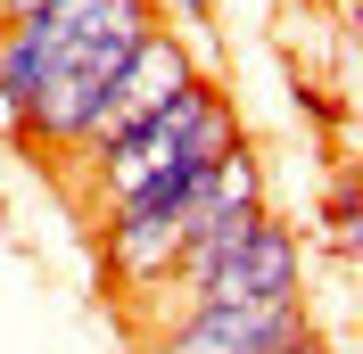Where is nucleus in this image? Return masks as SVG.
Returning a JSON list of instances; mask_svg holds the SVG:
<instances>
[{"label": "nucleus", "instance_id": "nucleus-1", "mask_svg": "<svg viewBox=\"0 0 363 354\" xmlns=\"http://www.w3.org/2000/svg\"><path fill=\"white\" fill-rule=\"evenodd\" d=\"M231 149H240V108H231L223 83L199 74L165 115H149L133 140H116V149L91 165V206L108 215V206L124 198V190H140L149 173H165V165H182V156H190V165H215V156H231Z\"/></svg>", "mask_w": 363, "mask_h": 354}, {"label": "nucleus", "instance_id": "nucleus-8", "mask_svg": "<svg viewBox=\"0 0 363 354\" xmlns=\"http://www.w3.org/2000/svg\"><path fill=\"white\" fill-rule=\"evenodd\" d=\"M174 8H182L190 25H206V17H215V0H174Z\"/></svg>", "mask_w": 363, "mask_h": 354}, {"label": "nucleus", "instance_id": "nucleus-4", "mask_svg": "<svg viewBox=\"0 0 363 354\" xmlns=\"http://www.w3.org/2000/svg\"><path fill=\"white\" fill-rule=\"evenodd\" d=\"M190 305H306V239H297L281 215H264L240 239V256H223V264L199 280V297Z\"/></svg>", "mask_w": 363, "mask_h": 354}, {"label": "nucleus", "instance_id": "nucleus-3", "mask_svg": "<svg viewBox=\"0 0 363 354\" xmlns=\"http://www.w3.org/2000/svg\"><path fill=\"white\" fill-rule=\"evenodd\" d=\"M190 83H199V58H190V50L174 42V25H157V33H149V42H140L133 58H124V74L108 83L99 115L83 124V140H74L67 156L91 173V165H99V156H108L116 140H133L140 124H149V115H165V108H174V99H182Z\"/></svg>", "mask_w": 363, "mask_h": 354}, {"label": "nucleus", "instance_id": "nucleus-7", "mask_svg": "<svg viewBox=\"0 0 363 354\" xmlns=\"http://www.w3.org/2000/svg\"><path fill=\"white\" fill-rule=\"evenodd\" d=\"M42 0H0V25H17V17H33Z\"/></svg>", "mask_w": 363, "mask_h": 354}, {"label": "nucleus", "instance_id": "nucleus-5", "mask_svg": "<svg viewBox=\"0 0 363 354\" xmlns=\"http://www.w3.org/2000/svg\"><path fill=\"white\" fill-rule=\"evenodd\" d=\"M314 330V305H190L149 338V354H281Z\"/></svg>", "mask_w": 363, "mask_h": 354}, {"label": "nucleus", "instance_id": "nucleus-2", "mask_svg": "<svg viewBox=\"0 0 363 354\" xmlns=\"http://www.w3.org/2000/svg\"><path fill=\"white\" fill-rule=\"evenodd\" d=\"M149 33H157V0H116L108 17H99L83 42H74L58 67H50L42 99H33V115H25V140H42V149H58V156H67L74 140H83V124L99 115L108 83L124 74V58H133Z\"/></svg>", "mask_w": 363, "mask_h": 354}, {"label": "nucleus", "instance_id": "nucleus-6", "mask_svg": "<svg viewBox=\"0 0 363 354\" xmlns=\"http://www.w3.org/2000/svg\"><path fill=\"white\" fill-rule=\"evenodd\" d=\"M322 239L339 247V256L355 247V190H347V173L330 181V198H322Z\"/></svg>", "mask_w": 363, "mask_h": 354}]
</instances>
